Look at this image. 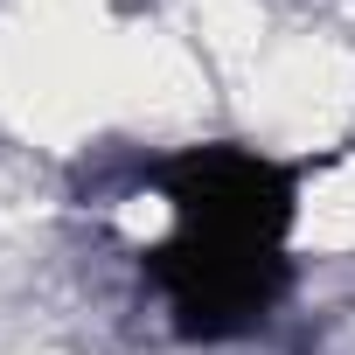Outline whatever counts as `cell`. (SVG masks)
<instances>
[{
    "label": "cell",
    "mask_w": 355,
    "mask_h": 355,
    "mask_svg": "<svg viewBox=\"0 0 355 355\" xmlns=\"http://www.w3.org/2000/svg\"><path fill=\"white\" fill-rule=\"evenodd\" d=\"M174 237L146 258L174 334L189 341H237L265 327L286 300V230H293V167L251 146H189L167 160Z\"/></svg>",
    "instance_id": "1"
}]
</instances>
